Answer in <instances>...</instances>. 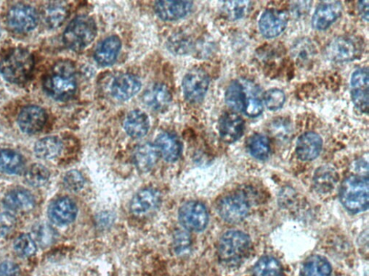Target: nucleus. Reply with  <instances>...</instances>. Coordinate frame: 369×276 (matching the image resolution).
<instances>
[{"instance_id": "48", "label": "nucleus", "mask_w": 369, "mask_h": 276, "mask_svg": "<svg viewBox=\"0 0 369 276\" xmlns=\"http://www.w3.org/2000/svg\"><path fill=\"white\" fill-rule=\"evenodd\" d=\"M358 11L361 18L368 22V1L358 2Z\"/></svg>"}, {"instance_id": "42", "label": "nucleus", "mask_w": 369, "mask_h": 276, "mask_svg": "<svg viewBox=\"0 0 369 276\" xmlns=\"http://www.w3.org/2000/svg\"><path fill=\"white\" fill-rule=\"evenodd\" d=\"M263 112L262 100L256 97L247 98L245 103L243 113L249 118H255L261 116Z\"/></svg>"}, {"instance_id": "45", "label": "nucleus", "mask_w": 369, "mask_h": 276, "mask_svg": "<svg viewBox=\"0 0 369 276\" xmlns=\"http://www.w3.org/2000/svg\"><path fill=\"white\" fill-rule=\"evenodd\" d=\"M191 247V239L188 233L183 231H179L175 236V247L179 253L187 251Z\"/></svg>"}, {"instance_id": "39", "label": "nucleus", "mask_w": 369, "mask_h": 276, "mask_svg": "<svg viewBox=\"0 0 369 276\" xmlns=\"http://www.w3.org/2000/svg\"><path fill=\"white\" fill-rule=\"evenodd\" d=\"M263 98L266 107L271 111H277L281 109L286 101L284 92L277 88L271 89L266 92Z\"/></svg>"}, {"instance_id": "24", "label": "nucleus", "mask_w": 369, "mask_h": 276, "mask_svg": "<svg viewBox=\"0 0 369 276\" xmlns=\"http://www.w3.org/2000/svg\"><path fill=\"white\" fill-rule=\"evenodd\" d=\"M69 10L67 3L53 1L46 4L41 10V18L44 25L50 29H56L65 23Z\"/></svg>"}, {"instance_id": "9", "label": "nucleus", "mask_w": 369, "mask_h": 276, "mask_svg": "<svg viewBox=\"0 0 369 276\" xmlns=\"http://www.w3.org/2000/svg\"><path fill=\"white\" fill-rule=\"evenodd\" d=\"M217 210L224 221L230 223H237L248 216L250 205L242 195H229L221 200Z\"/></svg>"}, {"instance_id": "30", "label": "nucleus", "mask_w": 369, "mask_h": 276, "mask_svg": "<svg viewBox=\"0 0 369 276\" xmlns=\"http://www.w3.org/2000/svg\"><path fill=\"white\" fill-rule=\"evenodd\" d=\"M25 166L22 156L9 149L0 150V172L8 174H18Z\"/></svg>"}, {"instance_id": "37", "label": "nucleus", "mask_w": 369, "mask_h": 276, "mask_svg": "<svg viewBox=\"0 0 369 276\" xmlns=\"http://www.w3.org/2000/svg\"><path fill=\"white\" fill-rule=\"evenodd\" d=\"M223 4V11L232 20L243 18L252 9L250 1H224Z\"/></svg>"}, {"instance_id": "38", "label": "nucleus", "mask_w": 369, "mask_h": 276, "mask_svg": "<svg viewBox=\"0 0 369 276\" xmlns=\"http://www.w3.org/2000/svg\"><path fill=\"white\" fill-rule=\"evenodd\" d=\"M14 249L20 257L29 258L35 254L36 247L32 237L28 235H22L15 240Z\"/></svg>"}, {"instance_id": "16", "label": "nucleus", "mask_w": 369, "mask_h": 276, "mask_svg": "<svg viewBox=\"0 0 369 276\" xmlns=\"http://www.w3.org/2000/svg\"><path fill=\"white\" fill-rule=\"evenodd\" d=\"M245 125L243 118L234 113H225L220 118L218 130L223 142L232 144L243 136Z\"/></svg>"}, {"instance_id": "23", "label": "nucleus", "mask_w": 369, "mask_h": 276, "mask_svg": "<svg viewBox=\"0 0 369 276\" xmlns=\"http://www.w3.org/2000/svg\"><path fill=\"white\" fill-rule=\"evenodd\" d=\"M141 89V82L133 74H123L113 81L112 94L117 99L126 101L136 95Z\"/></svg>"}, {"instance_id": "8", "label": "nucleus", "mask_w": 369, "mask_h": 276, "mask_svg": "<svg viewBox=\"0 0 369 276\" xmlns=\"http://www.w3.org/2000/svg\"><path fill=\"white\" fill-rule=\"evenodd\" d=\"M178 218L183 228L190 231H201L209 222L208 212L205 206L199 202L184 203L179 209Z\"/></svg>"}, {"instance_id": "14", "label": "nucleus", "mask_w": 369, "mask_h": 276, "mask_svg": "<svg viewBox=\"0 0 369 276\" xmlns=\"http://www.w3.org/2000/svg\"><path fill=\"white\" fill-rule=\"evenodd\" d=\"M48 116L44 109L29 105L20 112L18 118L19 128L28 134H36L44 128Z\"/></svg>"}, {"instance_id": "19", "label": "nucleus", "mask_w": 369, "mask_h": 276, "mask_svg": "<svg viewBox=\"0 0 369 276\" xmlns=\"http://www.w3.org/2000/svg\"><path fill=\"white\" fill-rule=\"evenodd\" d=\"M194 6L192 1H170L161 0L154 4V11L160 19L165 21H174L187 16Z\"/></svg>"}, {"instance_id": "15", "label": "nucleus", "mask_w": 369, "mask_h": 276, "mask_svg": "<svg viewBox=\"0 0 369 276\" xmlns=\"http://www.w3.org/2000/svg\"><path fill=\"white\" fill-rule=\"evenodd\" d=\"M343 7L340 1H323L312 17V26L318 31L329 29L341 16Z\"/></svg>"}, {"instance_id": "27", "label": "nucleus", "mask_w": 369, "mask_h": 276, "mask_svg": "<svg viewBox=\"0 0 369 276\" xmlns=\"http://www.w3.org/2000/svg\"><path fill=\"white\" fill-rule=\"evenodd\" d=\"M4 205L11 210L25 212L34 207L35 200L29 191L16 188L7 194L4 199Z\"/></svg>"}, {"instance_id": "47", "label": "nucleus", "mask_w": 369, "mask_h": 276, "mask_svg": "<svg viewBox=\"0 0 369 276\" xmlns=\"http://www.w3.org/2000/svg\"><path fill=\"white\" fill-rule=\"evenodd\" d=\"M309 2H296L293 11L295 15L297 16H302L307 13H309L311 4H307Z\"/></svg>"}, {"instance_id": "22", "label": "nucleus", "mask_w": 369, "mask_h": 276, "mask_svg": "<svg viewBox=\"0 0 369 276\" xmlns=\"http://www.w3.org/2000/svg\"><path fill=\"white\" fill-rule=\"evenodd\" d=\"M291 55L300 68H309L318 53L314 42L309 38L297 40L291 48Z\"/></svg>"}, {"instance_id": "4", "label": "nucleus", "mask_w": 369, "mask_h": 276, "mask_svg": "<svg viewBox=\"0 0 369 276\" xmlns=\"http://www.w3.org/2000/svg\"><path fill=\"white\" fill-rule=\"evenodd\" d=\"M251 240L243 232L231 230L225 233L218 244L221 262L229 266L239 265L249 254Z\"/></svg>"}, {"instance_id": "28", "label": "nucleus", "mask_w": 369, "mask_h": 276, "mask_svg": "<svg viewBox=\"0 0 369 276\" xmlns=\"http://www.w3.org/2000/svg\"><path fill=\"white\" fill-rule=\"evenodd\" d=\"M159 153L155 144L145 143L136 148L134 161L141 172H149L156 164Z\"/></svg>"}, {"instance_id": "41", "label": "nucleus", "mask_w": 369, "mask_h": 276, "mask_svg": "<svg viewBox=\"0 0 369 276\" xmlns=\"http://www.w3.org/2000/svg\"><path fill=\"white\" fill-rule=\"evenodd\" d=\"M64 184L69 191L76 193L83 188L85 179L79 172L72 170L65 176Z\"/></svg>"}, {"instance_id": "2", "label": "nucleus", "mask_w": 369, "mask_h": 276, "mask_svg": "<svg viewBox=\"0 0 369 276\" xmlns=\"http://www.w3.org/2000/svg\"><path fill=\"white\" fill-rule=\"evenodd\" d=\"M34 68V56L22 48L13 50L0 61V74L11 83H26L30 78Z\"/></svg>"}, {"instance_id": "34", "label": "nucleus", "mask_w": 369, "mask_h": 276, "mask_svg": "<svg viewBox=\"0 0 369 276\" xmlns=\"http://www.w3.org/2000/svg\"><path fill=\"white\" fill-rule=\"evenodd\" d=\"M283 268L279 261L270 256L262 258L255 265L254 276H281Z\"/></svg>"}, {"instance_id": "40", "label": "nucleus", "mask_w": 369, "mask_h": 276, "mask_svg": "<svg viewBox=\"0 0 369 276\" xmlns=\"http://www.w3.org/2000/svg\"><path fill=\"white\" fill-rule=\"evenodd\" d=\"M34 235L37 242L43 246L51 244L55 237L53 229L46 224L36 226L34 230Z\"/></svg>"}, {"instance_id": "26", "label": "nucleus", "mask_w": 369, "mask_h": 276, "mask_svg": "<svg viewBox=\"0 0 369 276\" xmlns=\"http://www.w3.org/2000/svg\"><path fill=\"white\" fill-rule=\"evenodd\" d=\"M149 128V118L145 112L140 110L130 112L124 121V129L126 133L133 139L145 137Z\"/></svg>"}, {"instance_id": "7", "label": "nucleus", "mask_w": 369, "mask_h": 276, "mask_svg": "<svg viewBox=\"0 0 369 276\" xmlns=\"http://www.w3.org/2000/svg\"><path fill=\"white\" fill-rule=\"evenodd\" d=\"M210 77L201 69H194L183 78L182 83L184 98L191 103L201 102L210 88Z\"/></svg>"}, {"instance_id": "46", "label": "nucleus", "mask_w": 369, "mask_h": 276, "mask_svg": "<svg viewBox=\"0 0 369 276\" xmlns=\"http://www.w3.org/2000/svg\"><path fill=\"white\" fill-rule=\"evenodd\" d=\"M18 266L11 261H6L0 265V276H19Z\"/></svg>"}, {"instance_id": "29", "label": "nucleus", "mask_w": 369, "mask_h": 276, "mask_svg": "<svg viewBox=\"0 0 369 276\" xmlns=\"http://www.w3.org/2000/svg\"><path fill=\"white\" fill-rule=\"evenodd\" d=\"M63 144L55 137L39 139L34 145V153L40 159L51 160L57 158L62 151Z\"/></svg>"}, {"instance_id": "11", "label": "nucleus", "mask_w": 369, "mask_h": 276, "mask_svg": "<svg viewBox=\"0 0 369 276\" xmlns=\"http://www.w3.org/2000/svg\"><path fill=\"white\" fill-rule=\"evenodd\" d=\"M289 22V14L276 9L266 10L259 20V29L261 34L267 39L280 36L286 29Z\"/></svg>"}, {"instance_id": "3", "label": "nucleus", "mask_w": 369, "mask_h": 276, "mask_svg": "<svg viewBox=\"0 0 369 276\" xmlns=\"http://www.w3.org/2000/svg\"><path fill=\"white\" fill-rule=\"evenodd\" d=\"M97 32V25L92 17L77 16L71 21L64 33V43L69 50L80 52L93 43Z\"/></svg>"}, {"instance_id": "35", "label": "nucleus", "mask_w": 369, "mask_h": 276, "mask_svg": "<svg viewBox=\"0 0 369 276\" xmlns=\"http://www.w3.org/2000/svg\"><path fill=\"white\" fill-rule=\"evenodd\" d=\"M50 179L48 170L41 164H34L27 170L25 174L27 182L34 187L46 185Z\"/></svg>"}, {"instance_id": "1", "label": "nucleus", "mask_w": 369, "mask_h": 276, "mask_svg": "<svg viewBox=\"0 0 369 276\" xmlns=\"http://www.w3.org/2000/svg\"><path fill=\"white\" fill-rule=\"evenodd\" d=\"M43 89L49 97L56 101L66 102L71 99L76 94L77 83L70 63H58L46 76Z\"/></svg>"}, {"instance_id": "43", "label": "nucleus", "mask_w": 369, "mask_h": 276, "mask_svg": "<svg viewBox=\"0 0 369 276\" xmlns=\"http://www.w3.org/2000/svg\"><path fill=\"white\" fill-rule=\"evenodd\" d=\"M188 37L184 35H176L170 39V50L177 54L183 55L191 48V42Z\"/></svg>"}, {"instance_id": "20", "label": "nucleus", "mask_w": 369, "mask_h": 276, "mask_svg": "<svg viewBox=\"0 0 369 276\" xmlns=\"http://www.w3.org/2000/svg\"><path fill=\"white\" fill-rule=\"evenodd\" d=\"M121 48V41L116 35L102 40L94 53V59L102 67L112 66L118 58Z\"/></svg>"}, {"instance_id": "36", "label": "nucleus", "mask_w": 369, "mask_h": 276, "mask_svg": "<svg viewBox=\"0 0 369 276\" xmlns=\"http://www.w3.org/2000/svg\"><path fill=\"white\" fill-rule=\"evenodd\" d=\"M315 183L319 190L326 192L335 186L337 175L332 167L323 166L318 168L315 174Z\"/></svg>"}, {"instance_id": "12", "label": "nucleus", "mask_w": 369, "mask_h": 276, "mask_svg": "<svg viewBox=\"0 0 369 276\" xmlns=\"http://www.w3.org/2000/svg\"><path fill=\"white\" fill-rule=\"evenodd\" d=\"M369 74L368 68L356 70L351 78V95L356 108L364 114H368Z\"/></svg>"}, {"instance_id": "10", "label": "nucleus", "mask_w": 369, "mask_h": 276, "mask_svg": "<svg viewBox=\"0 0 369 276\" xmlns=\"http://www.w3.org/2000/svg\"><path fill=\"white\" fill-rule=\"evenodd\" d=\"M39 22V15L29 6L18 5L12 8L8 15L10 29L16 33L24 34L34 30Z\"/></svg>"}, {"instance_id": "5", "label": "nucleus", "mask_w": 369, "mask_h": 276, "mask_svg": "<svg viewBox=\"0 0 369 276\" xmlns=\"http://www.w3.org/2000/svg\"><path fill=\"white\" fill-rule=\"evenodd\" d=\"M340 198L342 205L354 214L365 211L368 207V181L351 176L341 185Z\"/></svg>"}, {"instance_id": "31", "label": "nucleus", "mask_w": 369, "mask_h": 276, "mask_svg": "<svg viewBox=\"0 0 369 276\" xmlns=\"http://www.w3.org/2000/svg\"><path fill=\"white\" fill-rule=\"evenodd\" d=\"M247 98L243 85L238 81L231 83L224 95V100L229 107L239 113L243 112Z\"/></svg>"}, {"instance_id": "33", "label": "nucleus", "mask_w": 369, "mask_h": 276, "mask_svg": "<svg viewBox=\"0 0 369 276\" xmlns=\"http://www.w3.org/2000/svg\"><path fill=\"white\" fill-rule=\"evenodd\" d=\"M248 149L250 155L260 160L268 159L271 153V144L269 139L264 135L255 134L249 138Z\"/></svg>"}, {"instance_id": "18", "label": "nucleus", "mask_w": 369, "mask_h": 276, "mask_svg": "<svg viewBox=\"0 0 369 276\" xmlns=\"http://www.w3.org/2000/svg\"><path fill=\"white\" fill-rule=\"evenodd\" d=\"M77 207L69 198H61L49 207L48 216L52 222L59 226L72 223L77 216Z\"/></svg>"}, {"instance_id": "13", "label": "nucleus", "mask_w": 369, "mask_h": 276, "mask_svg": "<svg viewBox=\"0 0 369 276\" xmlns=\"http://www.w3.org/2000/svg\"><path fill=\"white\" fill-rule=\"evenodd\" d=\"M161 197L159 192L154 188L139 191L130 203L132 214L137 217L148 216L159 207Z\"/></svg>"}, {"instance_id": "21", "label": "nucleus", "mask_w": 369, "mask_h": 276, "mask_svg": "<svg viewBox=\"0 0 369 276\" xmlns=\"http://www.w3.org/2000/svg\"><path fill=\"white\" fill-rule=\"evenodd\" d=\"M323 147L322 138L318 134L309 132L302 134L297 142L296 153L302 161H311L317 158Z\"/></svg>"}, {"instance_id": "44", "label": "nucleus", "mask_w": 369, "mask_h": 276, "mask_svg": "<svg viewBox=\"0 0 369 276\" xmlns=\"http://www.w3.org/2000/svg\"><path fill=\"white\" fill-rule=\"evenodd\" d=\"M16 225L15 218L10 214H0V237H5L15 228Z\"/></svg>"}, {"instance_id": "25", "label": "nucleus", "mask_w": 369, "mask_h": 276, "mask_svg": "<svg viewBox=\"0 0 369 276\" xmlns=\"http://www.w3.org/2000/svg\"><path fill=\"white\" fill-rule=\"evenodd\" d=\"M159 156L168 162L177 161L181 156L182 146L178 138L173 134H159L155 142Z\"/></svg>"}, {"instance_id": "17", "label": "nucleus", "mask_w": 369, "mask_h": 276, "mask_svg": "<svg viewBox=\"0 0 369 276\" xmlns=\"http://www.w3.org/2000/svg\"><path fill=\"white\" fill-rule=\"evenodd\" d=\"M173 100V95L167 85L157 83L142 95V101L149 108L156 112L168 109Z\"/></svg>"}, {"instance_id": "32", "label": "nucleus", "mask_w": 369, "mask_h": 276, "mask_svg": "<svg viewBox=\"0 0 369 276\" xmlns=\"http://www.w3.org/2000/svg\"><path fill=\"white\" fill-rule=\"evenodd\" d=\"M332 267L326 258L315 256L307 259L302 267V276H330Z\"/></svg>"}, {"instance_id": "6", "label": "nucleus", "mask_w": 369, "mask_h": 276, "mask_svg": "<svg viewBox=\"0 0 369 276\" xmlns=\"http://www.w3.org/2000/svg\"><path fill=\"white\" fill-rule=\"evenodd\" d=\"M363 43L354 36H340L333 39L326 48L328 59L336 63L350 62L362 55Z\"/></svg>"}]
</instances>
